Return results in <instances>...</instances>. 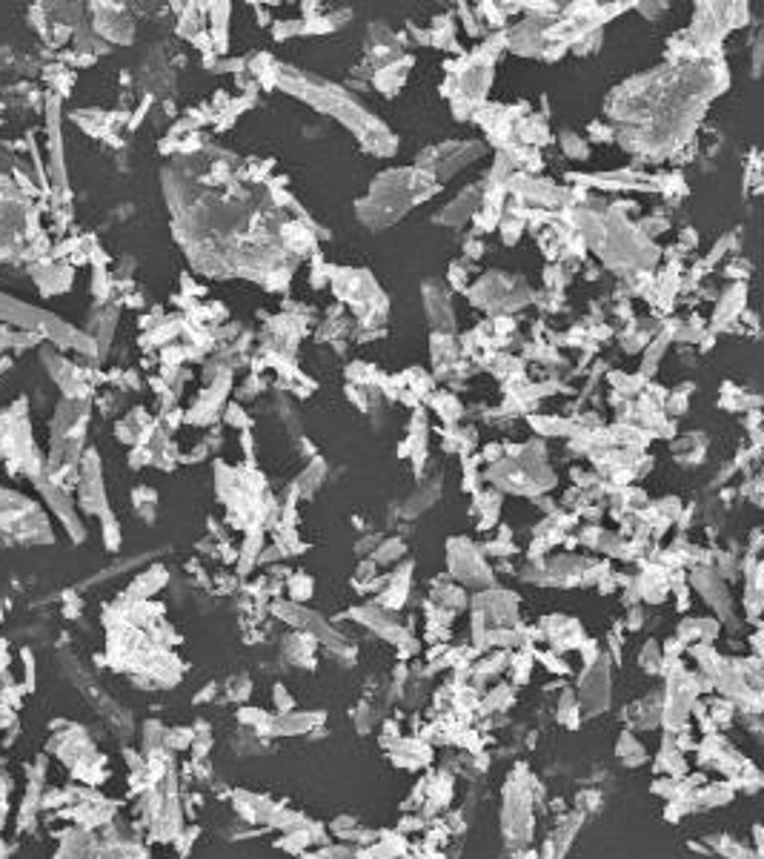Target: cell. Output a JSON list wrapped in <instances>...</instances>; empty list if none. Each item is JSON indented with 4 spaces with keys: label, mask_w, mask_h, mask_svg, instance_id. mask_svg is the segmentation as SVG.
I'll return each instance as SVG.
<instances>
[{
    "label": "cell",
    "mask_w": 764,
    "mask_h": 859,
    "mask_svg": "<svg viewBox=\"0 0 764 859\" xmlns=\"http://www.w3.org/2000/svg\"><path fill=\"white\" fill-rule=\"evenodd\" d=\"M424 301H426V316H429V324L444 329L449 336V329L456 327V316H452V304H449V295L441 290V284L435 281H426L424 284Z\"/></svg>",
    "instance_id": "1"
},
{
    "label": "cell",
    "mask_w": 764,
    "mask_h": 859,
    "mask_svg": "<svg viewBox=\"0 0 764 859\" xmlns=\"http://www.w3.org/2000/svg\"><path fill=\"white\" fill-rule=\"evenodd\" d=\"M693 587L704 596V599L722 613V619H733V613H730V596H727V587L722 584V579L715 576V573H710V570H696L693 573Z\"/></svg>",
    "instance_id": "2"
},
{
    "label": "cell",
    "mask_w": 764,
    "mask_h": 859,
    "mask_svg": "<svg viewBox=\"0 0 764 859\" xmlns=\"http://www.w3.org/2000/svg\"><path fill=\"white\" fill-rule=\"evenodd\" d=\"M479 204H481V195H479V186H467L464 193L452 201L441 215H438V224H449V227H458L464 221H470L475 212H479Z\"/></svg>",
    "instance_id": "3"
},
{
    "label": "cell",
    "mask_w": 764,
    "mask_h": 859,
    "mask_svg": "<svg viewBox=\"0 0 764 859\" xmlns=\"http://www.w3.org/2000/svg\"><path fill=\"white\" fill-rule=\"evenodd\" d=\"M410 66H413V58L404 55V58H398L395 63H387V66L375 69V75H372L375 89L384 92V95H395V92L401 89L404 78H407V69H410Z\"/></svg>",
    "instance_id": "4"
},
{
    "label": "cell",
    "mask_w": 764,
    "mask_h": 859,
    "mask_svg": "<svg viewBox=\"0 0 764 859\" xmlns=\"http://www.w3.org/2000/svg\"><path fill=\"white\" fill-rule=\"evenodd\" d=\"M704 436L701 433H690V436H684L681 441H676L673 444V456H676V461H681V464H693V461H701L704 459Z\"/></svg>",
    "instance_id": "5"
},
{
    "label": "cell",
    "mask_w": 764,
    "mask_h": 859,
    "mask_svg": "<svg viewBox=\"0 0 764 859\" xmlns=\"http://www.w3.org/2000/svg\"><path fill=\"white\" fill-rule=\"evenodd\" d=\"M515 135L527 143V147H538V143H547L550 140V132H547V126H544V117H538V115H530L527 121H521L518 126H515Z\"/></svg>",
    "instance_id": "6"
},
{
    "label": "cell",
    "mask_w": 764,
    "mask_h": 859,
    "mask_svg": "<svg viewBox=\"0 0 764 859\" xmlns=\"http://www.w3.org/2000/svg\"><path fill=\"white\" fill-rule=\"evenodd\" d=\"M533 430H538L541 436H572L576 433V424L567 421V418H533Z\"/></svg>",
    "instance_id": "7"
},
{
    "label": "cell",
    "mask_w": 764,
    "mask_h": 859,
    "mask_svg": "<svg viewBox=\"0 0 764 859\" xmlns=\"http://www.w3.org/2000/svg\"><path fill=\"white\" fill-rule=\"evenodd\" d=\"M321 482H324V461H321V459H315V461H313V467H309V470L301 475V479H298L292 487H295V490H301V496H313V493L318 490V484H321Z\"/></svg>",
    "instance_id": "8"
},
{
    "label": "cell",
    "mask_w": 764,
    "mask_h": 859,
    "mask_svg": "<svg viewBox=\"0 0 764 859\" xmlns=\"http://www.w3.org/2000/svg\"><path fill=\"white\" fill-rule=\"evenodd\" d=\"M433 407L441 413V418L447 421V424H452L456 418H461V413H464V407L461 404L452 398V395H447V393H438V395H433Z\"/></svg>",
    "instance_id": "9"
},
{
    "label": "cell",
    "mask_w": 764,
    "mask_h": 859,
    "mask_svg": "<svg viewBox=\"0 0 764 859\" xmlns=\"http://www.w3.org/2000/svg\"><path fill=\"white\" fill-rule=\"evenodd\" d=\"M401 553H404V541H401V539H387L384 544L378 547V550H372V562H375V564H390V562H395Z\"/></svg>",
    "instance_id": "10"
},
{
    "label": "cell",
    "mask_w": 764,
    "mask_h": 859,
    "mask_svg": "<svg viewBox=\"0 0 764 859\" xmlns=\"http://www.w3.org/2000/svg\"><path fill=\"white\" fill-rule=\"evenodd\" d=\"M561 147H564V152L570 155V158H587L590 155V149H587V140H581L576 132H561Z\"/></svg>",
    "instance_id": "11"
},
{
    "label": "cell",
    "mask_w": 764,
    "mask_h": 859,
    "mask_svg": "<svg viewBox=\"0 0 764 859\" xmlns=\"http://www.w3.org/2000/svg\"><path fill=\"white\" fill-rule=\"evenodd\" d=\"M618 756H622L627 765H636V762L644 759V748L636 742L630 733H624V736H622V745H618Z\"/></svg>",
    "instance_id": "12"
},
{
    "label": "cell",
    "mask_w": 764,
    "mask_h": 859,
    "mask_svg": "<svg viewBox=\"0 0 764 859\" xmlns=\"http://www.w3.org/2000/svg\"><path fill=\"white\" fill-rule=\"evenodd\" d=\"M290 593H292L295 602L309 599V596H313V579H309V576H292L290 579Z\"/></svg>",
    "instance_id": "13"
},
{
    "label": "cell",
    "mask_w": 764,
    "mask_h": 859,
    "mask_svg": "<svg viewBox=\"0 0 764 859\" xmlns=\"http://www.w3.org/2000/svg\"><path fill=\"white\" fill-rule=\"evenodd\" d=\"M599 46H601V32L595 29V32L584 35V38H581V40H579L576 46H572V49H576V55H579V58H587V55H592L595 49H599Z\"/></svg>",
    "instance_id": "14"
},
{
    "label": "cell",
    "mask_w": 764,
    "mask_h": 859,
    "mask_svg": "<svg viewBox=\"0 0 764 859\" xmlns=\"http://www.w3.org/2000/svg\"><path fill=\"white\" fill-rule=\"evenodd\" d=\"M641 664H644V671H661V653H658V648H656V641H650V644H644V653H641Z\"/></svg>",
    "instance_id": "15"
},
{
    "label": "cell",
    "mask_w": 764,
    "mask_h": 859,
    "mask_svg": "<svg viewBox=\"0 0 764 859\" xmlns=\"http://www.w3.org/2000/svg\"><path fill=\"white\" fill-rule=\"evenodd\" d=\"M226 421H229L232 427H241V430H249V427H252V418H249L241 407H238V401H232L229 407H226Z\"/></svg>",
    "instance_id": "16"
},
{
    "label": "cell",
    "mask_w": 764,
    "mask_h": 859,
    "mask_svg": "<svg viewBox=\"0 0 764 859\" xmlns=\"http://www.w3.org/2000/svg\"><path fill=\"white\" fill-rule=\"evenodd\" d=\"M687 393H693V384H684V387L676 390L673 395H667V398H670V413H673V416H681V413L687 410Z\"/></svg>",
    "instance_id": "17"
},
{
    "label": "cell",
    "mask_w": 764,
    "mask_h": 859,
    "mask_svg": "<svg viewBox=\"0 0 764 859\" xmlns=\"http://www.w3.org/2000/svg\"><path fill=\"white\" fill-rule=\"evenodd\" d=\"M275 40H283V38H292V35H301L304 32V23L301 20H283V23H275Z\"/></svg>",
    "instance_id": "18"
},
{
    "label": "cell",
    "mask_w": 764,
    "mask_h": 859,
    "mask_svg": "<svg viewBox=\"0 0 764 859\" xmlns=\"http://www.w3.org/2000/svg\"><path fill=\"white\" fill-rule=\"evenodd\" d=\"M260 390H264V381H260L258 375H249L247 384L241 387V393H238V398H241V401H244V398H252V395H258Z\"/></svg>",
    "instance_id": "19"
},
{
    "label": "cell",
    "mask_w": 764,
    "mask_h": 859,
    "mask_svg": "<svg viewBox=\"0 0 764 859\" xmlns=\"http://www.w3.org/2000/svg\"><path fill=\"white\" fill-rule=\"evenodd\" d=\"M275 705H278L283 713H290V710H292V699H290V694H286V690H283L281 685L275 687Z\"/></svg>",
    "instance_id": "20"
},
{
    "label": "cell",
    "mask_w": 764,
    "mask_h": 859,
    "mask_svg": "<svg viewBox=\"0 0 764 859\" xmlns=\"http://www.w3.org/2000/svg\"><path fill=\"white\" fill-rule=\"evenodd\" d=\"M699 244V232L696 229H684L681 232V247L679 249H693Z\"/></svg>",
    "instance_id": "21"
},
{
    "label": "cell",
    "mask_w": 764,
    "mask_h": 859,
    "mask_svg": "<svg viewBox=\"0 0 764 859\" xmlns=\"http://www.w3.org/2000/svg\"><path fill=\"white\" fill-rule=\"evenodd\" d=\"M599 539H601V527H587V530L581 533V541L590 544V547L599 544Z\"/></svg>",
    "instance_id": "22"
},
{
    "label": "cell",
    "mask_w": 764,
    "mask_h": 859,
    "mask_svg": "<svg viewBox=\"0 0 764 859\" xmlns=\"http://www.w3.org/2000/svg\"><path fill=\"white\" fill-rule=\"evenodd\" d=\"M590 132H592L595 140H610V138H613L610 129H601V124H590Z\"/></svg>",
    "instance_id": "23"
},
{
    "label": "cell",
    "mask_w": 764,
    "mask_h": 859,
    "mask_svg": "<svg viewBox=\"0 0 764 859\" xmlns=\"http://www.w3.org/2000/svg\"><path fill=\"white\" fill-rule=\"evenodd\" d=\"M464 252H470L472 258H479V255L484 252V244H481V241H467V244H464Z\"/></svg>",
    "instance_id": "24"
},
{
    "label": "cell",
    "mask_w": 764,
    "mask_h": 859,
    "mask_svg": "<svg viewBox=\"0 0 764 859\" xmlns=\"http://www.w3.org/2000/svg\"><path fill=\"white\" fill-rule=\"evenodd\" d=\"M498 456H501V444H487V447H484V459H487V461H495Z\"/></svg>",
    "instance_id": "25"
},
{
    "label": "cell",
    "mask_w": 764,
    "mask_h": 859,
    "mask_svg": "<svg viewBox=\"0 0 764 859\" xmlns=\"http://www.w3.org/2000/svg\"><path fill=\"white\" fill-rule=\"evenodd\" d=\"M258 23H269V15H267V9H258Z\"/></svg>",
    "instance_id": "26"
}]
</instances>
